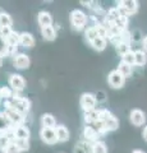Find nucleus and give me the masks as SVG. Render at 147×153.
Instances as JSON below:
<instances>
[{"label": "nucleus", "mask_w": 147, "mask_h": 153, "mask_svg": "<svg viewBox=\"0 0 147 153\" xmlns=\"http://www.w3.org/2000/svg\"><path fill=\"white\" fill-rule=\"evenodd\" d=\"M4 112L7 114V116L9 117V120L12 121L14 126H19V125H22V123L25 121V115L19 114L18 111H16V110H5Z\"/></svg>", "instance_id": "9"}, {"label": "nucleus", "mask_w": 147, "mask_h": 153, "mask_svg": "<svg viewBox=\"0 0 147 153\" xmlns=\"http://www.w3.org/2000/svg\"><path fill=\"white\" fill-rule=\"evenodd\" d=\"M10 55V49H9V45L7 40L4 38L1 35H0V56L4 57V56H9Z\"/></svg>", "instance_id": "25"}, {"label": "nucleus", "mask_w": 147, "mask_h": 153, "mask_svg": "<svg viewBox=\"0 0 147 153\" xmlns=\"http://www.w3.org/2000/svg\"><path fill=\"white\" fill-rule=\"evenodd\" d=\"M31 64V60L26 54H17L14 56V66L17 69H27Z\"/></svg>", "instance_id": "10"}, {"label": "nucleus", "mask_w": 147, "mask_h": 153, "mask_svg": "<svg viewBox=\"0 0 147 153\" xmlns=\"http://www.w3.org/2000/svg\"><path fill=\"white\" fill-rule=\"evenodd\" d=\"M70 23L74 27V30L82 31L87 23V16L82 10H79V9H74L70 13Z\"/></svg>", "instance_id": "2"}, {"label": "nucleus", "mask_w": 147, "mask_h": 153, "mask_svg": "<svg viewBox=\"0 0 147 153\" xmlns=\"http://www.w3.org/2000/svg\"><path fill=\"white\" fill-rule=\"evenodd\" d=\"M13 25V19L8 13L3 12L0 14V27H12Z\"/></svg>", "instance_id": "27"}, {"label": "nucleus", "mask_w": 147, "mask_h": 153, "mask_svg": "<svg viewBox=\"0 0 147 153\" xmlns=\"http://www.w3.org/2000/svg\"><path fill=\"white\" fill-rule=\"evenodd\" d=\"M119 73L124 76V78H127V76H129L131 74H132V65H129V64H127V63H124V61H120L119 63V65H118V69H116Z\"/></svg>", "instance_id": "23"}, {"label": "nucleus", "mask_w": 147, "mask_h": 153, "mask_svg": "<svg viewBox=\"0 0 147 153\" xmlns=\"http://www.w3.org/2000/svg\"><path fill=\"white\" fill-rule=\"evenodd\" d=\"M115 49H116V51L119 52L122 56L125 55L128 51H131L129 44H127V42H119V44H116V45H115Z\"/></svg>", "instance_id": "34"}, {"label": "nucleus", "mask_w": 147, "mask_h": 153, "mask_svg": "<svg viewBox=\"0 0 147 153\" xmlns=\"http://www.w3.org/2000/svg\"><path fill=\"white\" fill-rule=\"evenodd\" d=\"M1 100H3V98H1V97H0V102H1Z\"/></svg>", "instance_id": "45"}, {"label": "nucleus", "mask_w": 147, "mask_h": 153, "mask_svg": "<svg viewBox=\"0 0 147 153\" xmlns=\"http://www.w3.org/2000/svg\"><path fill=\"white\" fill-rule=\"evenodd\" d=\"M9 85L14 92H21L26 88V80L19 74H12L9 76Z\"/></svg>", "instance_id": "6"}, {"label": "nucleus", "mask_w": 147, "mask_h": 153, "mask_svg": "<svg viewBox=\"0 0 147 153\" xmlns=\"http://www.w3.org/2000/svg\"><path fill=\"white\" fill-rule=\"evenodd\" d=\"M118 8L120 9L123 16H128V14H136L138 12L140 4L136 0H122L118 3Z\"/></svg>", "instance_id": "3"}, {"label": "nucleus", "mask_w": 147, "mask_h": 153, "mask_svg": "<svg viewBox=\"0 0 147 153\" xmlns=\"http://www.w3.org/2000/svg\"><path fill=\"white\" fill-rule=\"evenodd\" d=\"M90 44H91V46L96 51H102V50H105V47H106V38L96 37L95 40H92L90 42Z\"/></svg>", "instance_id": "21"}, {"label": "nucleus", "mask_w": 147, "mask_h": 153, "mask_svg": "<svg viewBox=\"0 0 147 153\" xmlns=\"http://www.w3.org/2000/svg\"><path fill=\"white\" fill-rule=\"evenodd\" d=\"M13 138H17V139H25V140H28L30 139V135L31 133L28 130V128L23 126V125H19V126H16L13 129Z\"/></svg>", "instance_id": "12"}, {"label": "nucleus", "mask_w": 147, "mask_h": 153, "mask_svg": "<svg viewBox=\"0 0 147 153\" xmlns=\"http://www.w3.org/2000/svg\"><path fill=\"white\" fill-rule=\"evenodd\" d=\"M56 137H58V142H68L69 140V130L64 125H58L55 128Z\"/></svg>", "instance_id": "17"}, {"label": "nucleus", "mask_w": 147, "mask_h": 153, "mask_svg": "<svg viewBox=\"0 0 147 153\" xmlns=\"http://www.w3.org/2000/svg\"><path fill=\"white\" fill-rule=\"evenodd\" d=\"M74 153H92V144H88V142H79L75 146Z\"/></svg>", "instance_id": "22"}, {"label": "nucleus", "mask_w": 147, "mask_h": 153, "mask_svg": "<svg viewBox=\"0 0 147 153\" xmlns=\"http://www.w3.org/2000/svg\"><path fill=\"white\" fill-rule=\"evenodd\" d=\"M16 128L9 120L5 112H0V133H9L13 131V129Z\"/></svg>", "instance_id": "11"}, {"label": "nucleus", "mask_w": 147, "mask_h": 153, "mask_svg": "<svg viewBox=\"0 0 147 153\" xmlns=\"http://www.w3.org/2000/svg\"><path fill=\"white\" fill-rule=\"evenodd\" d=\"M41 33H42L44 40H46V41H54L56 38V31H55V28L53 26L41 28Z\"/></svg>", "instance_id": "19"}, {"label": "nucleus", "mask_w": 147, "mask_h": 153, "mask_svg": "<svg viewBox=\"0 0 147 153\" xmlns=\"http://www.w3.org/2000/svg\"><path fill=\"white\" fill-rule=\"evenodd\" d=\"M122 60L124 61V63L127 64H129V65H136V56H134V51H128L125 55H123L122 56Z\"/></svg>", "instance_id": "33"}, {"label": "nucleus", "mask_w": 147, "mask_h": 153, "mask_svg": "<svg viewBox=\"0 0 147 153\" xmlns=\"http://www.w3.org/2000/svg\"><path fill=\"white\" fill-rule=\"evenodd\" d=\"M131 40H133V41H140V40H141V33H140L138 31H134L133 36L131 35Z\"/></svg>", "instance_id": "39"}, {"label": "nucleus", "mask_w": 147, "mask_h": 153, "mask_svg": "<svg viewBox=\"0 0 147 153\" xmlns=\"http://www.w3.org/2000/svg\"><path fill=\"white\" fill-rule=\"evenodd\" d=\"M95 27H96V30H97L98 37H102V38L107 37V28H106L105 25H96Z\"/></svg>", "instance_id": "37"}, {"label": "nucleus", "mask_w": 147, "mask_h": 153, "mask_svg": "<svg viewBox=\"0 0 147 153\" xmlns=\"http://www.w3.org/2000/svg\"><path fill=\"white\" fill-rule=\"evenodd\" d=\"M107 83L110 84V87L115 88V89H119L124 85L125 78L118 70H113V71H110V74L107 75Z\"/></svg>", "instance_id": "5"}, {"label": "nucleus", "mask_w": 147, "mask_h": 153, "mask_svg": "<svg viewBox=\"0 0 147 153\" xmlns=\"http://www.w3.org/2000/svg\"><path fill=\"white\" fill-rule=\"evenodd\" d=\"M114 25L119 28L120 31H125V28L128 26V17L127 16H123V14H122V16L118 18L115 22H114Z\"/></svg>", "instance_id": "31"}, {"label": "nucleus", "mask_w": 147, "mask_h": 153, "mask_svg": "<svg viewBox=\"0 0 147 153\" xmlns=\"http://www.w3.org/2000/svg\"><path fill=\"white\" fill-rule=\"evenodd\" d=\"M37 22L41 28H45V27H50L53 25V17L49 12H40L39 16H37Z\"/></svg>", "instance_id": "13"}, {"label": "nucleus", "mask_w": 147, "mask_h": 153, "mask_svg": "<svg viewBox=\"0 0 147 153\" xmlns=\"http://www.w3.org/2000/svg\"><path fill=\"white\" fill-rule=\"evenodd\" d=\"M142 135H143V139L147 142V125L145 126V129H143V131H142Z\"/></svg>", "instance_id": "41"}, {"label": "nucleus", "mask_w": 147, "mask_h": 153, "mask_svg": "<svg viewBox=\"0 0 147 153\" xmlns=\"http://www.w3.org/2000/svg\"><path fill=\"white\" fill-rule=\"evenodd\" d=\"M132 153H145V152H142V151H140V149H136V151H133Z\"/></svg>", "instance_id": "42"}, {"label": "nucleus", "mask_w": 147, "mask_h": 153, "mask_svg": "<svg viewBox=\"0 0 147 153\" xmlns=\"http://www.w3.org/2000/svg\"><path fill=\"white\" fill-rule=\"evenodd\" d=\"M129 119H131V123L136 126H142L143 124L146 123V115L142 110H132L131 115H129Z\"/></svg>", "instance_id": "8"}, {"label": "nucleus", "mask_w": 147, "mask_h": 153, "mask_svg": "<svg viewBox=\"0 0 147 153\" xmlns=\"http://www.w3.org/2000/svg\"><path fill=\"white\" fill-rule=\"evenodd\" d=\"M12 142V138L9 137V133H0V149L4 151Z\"/></svg>", "instance_id": "29"}, {"label": "nucleus", "mask_w": 147, "mask_h": 153, "mask_svg": "<svg viewBox=\"0 0 147 153\" xmlns=\"http://www.w3.org/2000/svg\"><path fill=\"white\" fill-rule=\"evenodd\" d=\"M19 44L23 47H27V49H31L32 46L35 45V38L31 33L28 32H23L19 35Z\"/></svg>", "instance_id": "16"}, {"label": "nucleus", "mask_w": 147, "mask_h": 153, "mask_svg": "<svg viewBox=\"0 0 147 153\" xmlns=\"http://www.w3.org/2000/svg\"><path fill=\"white\" fill-rule=\"evenodd\" d=\"M100 134L97 133V130L95 129L93 126H90L87 125L86 128H84V130H83V138L86 139V142H97V138Z\"/></svg>", "instance_id": "14"}, {"label": "nucleus", "mask_w": 147, "mask_h": 153, "mask_svg": "<svg viewBox=\"0 0 147 153\" xmlns=\"http://www.w3.org/2000/svg\"><path fill=\"white\" fill-rule=\"evenodd\" d=\"M120 16H122V13H120V9L118 7L116 8H110L107 10V14H106V22L114 23Z\"/></svg>", "instance_id": "20"}, {"label": "nucleus", "mask_w": 147, "mask_h": 153, "mask_svg": "<svg viewBox=\"0 0 147 153\" xmlns=\"http://www.w3.org/2000/svg\"><path fill=\"white\" fill-rule=\"evenodd\" d=\"M1 65H3V57L0 56V68H1Z\"/></svg>", "instance_id": "43"}, {"label": "nucleus", "mask_w": 147, "mask_h": 153, "mask_svg": "<svg viewBox=\"0 0 147 153\" xmlns=\"http://www.w3.org/2000/svg\"><path fill=\"white\" fill-rule=\"evenodd\" d=\"M4 107L5 110H16L22 115H26L28 111H30L31 107V102L30 100L27 98H22V97H14L12 100H8V101L4 102Z\"/></svg>", "instance_id": "1"}, {"label": "nucleus", "mask_w": 147, "mask_h": 153, "mask_svg": "<svg viewBox=\"0 0 147 153\" xmlns=\"http://www.w3.org/2000/svg\"><path fill=\"white\" fill-rule=\"evenodd\" d=\"M102 123H104V125H105L106 131H114L118 129V126H119V121H118V119L114 116V115L109 116L106 120H104Z\"/></svg>", "instance_id": "18"}, {"label": "nucleus", "mask_w": 147, "mask_h": 153, "mask_svg": "<svg viewBox=\"0 0 147 153\" xmlns=\"http://www.w3.org/2000/svg\"><path fill=\"white\" fill-rule=\"evenodd\" d=\"M96 37H98V33H97L96 27H95V26L88 27L87 30H86V38H87V41L91 42V41L95 40Z\"/></svg>", "instance_id": "35"}, {"label": "nucleus", "mask_w": 147, "mask_h": 153, "mask_svg": "<svg viewBox=\"0 0 147 153\" xmlns=\"http://www.w3.org/2000/svg\"><path fill=\"white\" fill-rule=\"evenodd\" d=\"M96 96L92 94V93H83L82 97H81V107L84 110V112H88V111H92L95 110V106H96Z\"/></svg>", "instance_id": "4"}, {"label": "nucleus", "mask_w": 147, "mask_h": 153, "mask_svg": "<svg viewBox=\"0 0 147 153\" xmlns=\"http://www.w3.org/2000/svg\"><path fill=\"white\" fill-rule=\"evenodd\" d=\"M134 56H136V65H138V66L146 65V63H147V54L143 50L134 51Z\"/></svg>", "instance_id": "24"}, {"label": "nucleus", "mask_w": 147, "mask_h": 153, "mask_svg": "<svg viewBox=\"0 0 147 153\" xmlns=\"http://www.w3.org/2000/svg\"><path fill=\"white\" fill-rule=\"evenodd\" d=\"M142 46H143V50H145V52H147V36L142 40Z\"/></svg>", "instance_id": "40"}, {"label": "nucleus", "mask_w": 147, "mask_h": 153, "mask_svg": "<svg viewBox=\"0 0 147 153\" xmlns=\"http://www.w3.org/2000/svg\"><path fill=\"white\" fill-rule=\"evenodd\" d=\"M3 153H21V149L17 147V144L13 140L9 143V146L3 151Z\"/></svg>", "instance_id": "36"}, {"label": "nucleus", "mask_w": 147, "mask_h": 153, "mask_svg": "<svg viewBox=\"0 0 147 153\" xmlns=\"http://www.w3.org/2000/svg\"><path fill=\"white\" fill-rule=\"evenodd\" d=\"M12 140L16 143L17 147L21 149V152H25L30 149V142L25 140V139H17V138H12Z\"/></svg>", "instance_id": "32"}, {"label": "nucleus", "mask_w": 147, "mask_h": 153, "mask_svg": "<svg viewBox=\"0 0 147 153\" xmlns=\"http://www.w3.org/2000/svg\"><path fill=\"white\" fill-rule=\"evenodd\" d=\"M3 13V10H1V9H0V14H1Z\"/></svg>", "instance_id": "44"}, {"label": "nucleus", "mask_w": 147, "mask_h": 153, "mask_svg": "<svg viewBox=\"0 0 147 153\" xmlns=\"http://www.w3.org/2000/svg\"><path fill=\"white\" fill-rule=\"evenodd\" d=\"M40 137L42 142H45L46 144H55L58 143V137H56V131L55 129H41L40 131Z\"/></svg>", "instance_id": "7"}, {"label": "nucleus", "mask_w": 147, "mask_h": 153, "mask_svg": "<svg viewBox=\"0 0 147 153\" xmlns=\"http://www.w3.org/2000/svg\"><path fill=\"white\" fill-rule=\"evenodd\" d=\"M92 153H107L106 144L100 140L92 143Z\"/></svg>", "instance_id": "28"}, {"label": "nucleus", "mask_w": 147, "mask_h": 153, "mask_svg": "<svg viewBox=\"0 0 147 153\" xmlns=\"http://www.w3.org/2000/svg\"><path fill=\"white\" fill-rule=\"evenodd\" d=\"M84 121L88 124H95L98 121V110H92V111L84 112Z\"/></svg>", "instance_id": "26"}, {"label": "nucleus", "mask_w": 147, "mask_h": 153, "mask_svg": "<svg viewBox=\"0 0 147 153\" xmlns=\"http://www.w3.org/2000/svg\"><path fill=\"white\" fill-rule=\"evenodd\" d=\"M12 32H13L12 27H0V35H1L4 38H7Z\"/></svg>", "instance_id": "38"}, {"label": "nucleus", "mask_w": 147, "mask_h": 153, "mask_svg": "<svg viewBox=\"0 0 147 153\" xmlns=\"http://www.w3.org/2000/svg\"><path fill=\"white\" fill-rule=\"evenodd\" d=\"M13 96H14V91L10 87H1V88H0V97L4 98L5 101H8V100H12Z\"/></svg>", "instance_id": "30"}, {"label": "nucleus", "mask_w": 147, "mask_h": 153, "mask_svg": "<svg viewBox=\"0 0 147 153\" xmlns=\"http://www.w3.org/2000/svg\"><path fill=\"white\" fill-rule=\"evenodd\" d=\"M41 125L44 129H55L56 120L51 114H44L41 117Z\"/></svg>", "instance_id": "15"}]
</instances>
